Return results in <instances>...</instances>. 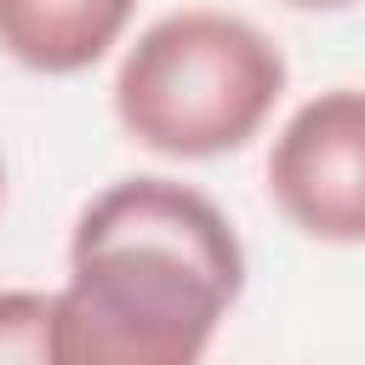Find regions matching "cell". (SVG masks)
<instances>
[{"label":"cell","mask_w":365,"mask_h":365,"mask_svg":"<svg viewBox=\"0 0 365 365\" xmlns=\"http://www.w3.org/2000/svg\"><path fill=\"white\" fill-rule=\"evenodd\" d=\"M137 0H0V51L34 74H86L103 63Z\"/></svg>","instance_id":"cell-4"},{"label":"cell","mask_w":365,"mask_h":365,"mask_svg":"<svg viewBox=\"0 0 365 365\" xmlns=\"http://www.w3.org/2000/svg\"><path fill=\"white\" fill-rule=\"evenodd\" d=\"M245 291L234 222L188 182L120 177L68 234V279L51 297L57 365H200Z\"/></svg>","instance_id":"cell-1"},{"label":"cell","mask_w":365,"mask_h":365,"mask_svg":"<svg viewBox=\"0 0 365 365\" xmlns=\"http://www.w3.org/2000/svg\"><path fill=\"white\" fill-rule=\"evenodd\" d=\"M285 6H297V11H342L354 0H285Z\"/></svg>","instance_id":"cell-6"},{"label":"cell","mask_w":365,"mask_h":365,"mask_svg":"<svg viewBox=\"0 0 365 365\" xmlns=\"http://www.w3.org/2000/svg\"><path fill=\"white\" fill-rule=\"evenodd\" d=\"M285 97V51L245 17L188 6L148 23L114 74V120L165 160L245 148Z\"/></svg>","instance_id":"cell-2"},{"label":"cell","mask_w":365,"mask_h":365,"mask_svg":"<svg viewBox=\"0 0 365 365\" xmlns=\"http://www.w3.org/2000/svg\"><path fill=\"white\" fill-rule=\"evenodd\" d=\"M0 205H6V160H0Z\"/></svg>","instance_id":"cell-7"},{"label":"cell","mask_w":365,"mask_h":365,"mask_svg":"<svg viewBox=\"0 0 365 365\" xmlns=\"http://www.w3.org/2000/svg\"><path fill=\"white\" fill-rule=\"evenodd\" d=\"M268 194L319 245H365V91L308 97L268 148Z\"/></svg>","instance_id":"cell-3"},{"label":"cell","mask_w":365,"mask_h":365,"mask_svg":"<svg viewBox=\"0 0 365 365\" xmlns=\"http://www.w3.org/2000/svg\"><path fill=\"white\" fill-rule=\"evenodd\" d=\"M0 365H57L46 291H0Z\"/></svg>","instance_id":"cell-5"}]
</instances>
